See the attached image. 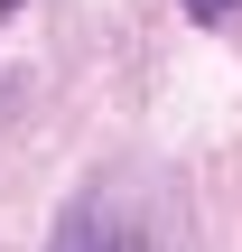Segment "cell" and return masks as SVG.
<instances>
[{
    "mask_svg": "<svg viewBox=\"0 0 242 252\" xmlns=\"http://www.w3.org/2000/svg\"><path fill=\"white\" fill-rule=\"evenodd\" d=\"M9 9H19V0H0V19H9Z\"/></svg>",
    "mask_w": 242,
    "mask_h": 252,
    "instance_id": "3957f363",
    "label": "cell"
},
{
    "mask_svg": "<svg viewBox=\"0 0 242 252\" xmlns=\"http://www.w3.org/2000/svg\"><path fill=\"white\" fill-rule=\"evenodd\" d=\"M56 252H131V234H121L103 206H65V224H56Z\"/></svg>",
    "mask_w": 242,
    "mask_h": 252,
    "instance_id": "6da1fadb",
    "label": "cell"
},
{
    "mask_svg": "<svg viewBox=\"0 0 242 252\" xmlns=\"http://www.w3.org/2000/svg\"><path fill=\"white\" fill-rule=\"evenodd\" d=\"M187 9H196V19H233V0H187Z\"/></svg>",
    "mask_w": 242,
    "mask_h": 252,
    "instance_id": "7a4b0ae2",
    "label": "cell"
}]
</instances>
